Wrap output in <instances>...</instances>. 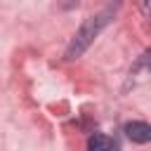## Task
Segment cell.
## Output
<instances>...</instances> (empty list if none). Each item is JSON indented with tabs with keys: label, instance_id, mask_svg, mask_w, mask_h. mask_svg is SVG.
Segmentation results:
<instances>
[{
	"label": "cell",
	"instance_id": "cell-1",
	"mask_svg": "<svg viewBox=\"0 0 151 151\" xmlns=\"http://www.w3.org/2000/svg\"><path fill=\"white\" fill-rule=\"evenodd\" d=\"M116 9H118V2L104 7L99 14H92V17H87V19L83 21V26L78 28V33L73 35V40H71L68 47H66V59H68V61H73V59H78V57L85 54V50L92 45V40L109 26V21L113 19Z\"/></svg>",
	"mask_w": 151,
	"mask_h": 151
},
{
	"label": "cell",
	"instance_id": "cell-3",
	"mask_svg": "<svg viewBox=\"0 0 151 151\" xmlns=\"http://www.w3.org/2000/svg\"><path fill=\"white\" fill-rule=\"evenodd\" d=\"M87 149H92V151H109V149H116V142L111 137L97 132V134H92L87 139Z\"/></svg>",
	"mask_w": 151,
	"mask_h": 151
},
{
	"label": "cell",
	"instance_id": "cell-5",
	"mask_svg": "<svg viewBox=\"0 0 151 151\" xmlns=\"http://www.w3.org/2000/svg\"><path fill=\"white\" fill-rule=\"evenodd\" d=\"M144 7H146V12L151 14V0H144Z\"/></svg>",
	"mask_w": 151,
	"mask_h": 151
},
{
	"label": "cell",
	"instance_id": "cell-2",
	"mask_svg": "<svg viewBox=\"0 0 151 151\" xmlns=\"http://www.w3.org/2000/svg\"><path fill=\"white\" fill-rule=\"evenodd\" d=\"M123 132H125V137H127L130 142H134V144H146V142H151V125L144 123V120H130V123H125Z\"/></svg>",
	"mask_w": 151,
	"mask_h": 151
},
{
	"label": "cell",
	"instance_id": "cell-4",
	"mask_svg": "<svg viewBox=\"0 0 151 151\" xmlns=\"http://www.w3.org/2000/svg\"><path fill=\"white\" fill-rule=\"evenodd\" d=\"M137 68H146V71L151 73V50H146V52H144V57L139 59V64H137Z\"/></svg>",
	"mask_w": 151,
	"mask_h": 151
}]
</instances>
